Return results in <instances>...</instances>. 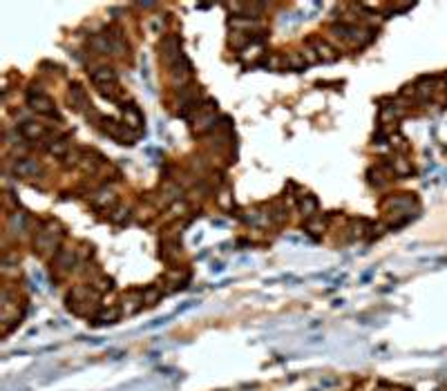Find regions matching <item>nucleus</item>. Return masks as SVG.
<instances>
[{"mask_svg": "<svg viewBox=\"0 0 447 391\" xmlns=\"http://www.w3.org/2000/svg\"><path fill=\"white\" fill-rule=\"evenodd\" d=\"M27 103L34 112L38 114H45V117H56V110H54V103L47 94H43L41 90H29L27 94Z\"/></svg>", "mask_w": 447, "mask_h": 391, "instance_id": "1", "label": "nucleus"}, {"mask_svg": "<svg viewBox=\"0 0 447 391\" xmlns=\"http://www.w3.org/2000/svg\"><path fill=\"white\" fill-rule=\"evenodd\" d=\"M14 172L18 177H38L43 175V165L36 159H16L14 161Z\"/></svg>", "mask_w": 447, "mask_h": 391, "instance_id": "2", "label": "nucleus"}, {"mask_svg": "<svg viewBox=\"0 0 447 391\" xmlns=\"http://www.w3.org/2000/svg\"><path fill=\"white\" fill-rule=\"evenodd\" d=\"M92 81H94L96 85H101V87H110V85H116V72L112 67H94L92 69Z\"/></svg>", "mask_w": 447, "mask_h": 391, "instance_id": "3", "label": "nucleus"}, {"mask_svg": "<svg viewBox=\"0 0 447 391\" xmlns=\"http://www.w3.org/2000/svg\"><path fill=\"white\" fill-rule=\"evenodd\" d=\"M123 117H126V125L130 127V130H139V127L143 125L141 112H139L134 105H123Z\"/></svg>", "mask_w": 447, "mask_h": 391, "instance_id": "4", "label": "nucleus"}, {"mask_svg": "<svg viewBox=\"0 0 447 391\" xmlns=\"http://www.w3.org/2000/svg\"><path fill=\"white\" fill-rule=\"evenodd\" d=\"M69 103L74 105V110H81L83 105H87V96H85L81 85H72L69 87Z\"/></svg>", "mask_w": 447, "mask_h": 391, "instance_id": "5", "label": "nucleus"}, {"mask_svg": "<svg viewBox=\"0 0 447 391\" xmlns=\"http://www.w3.org/2000/svg\"><path fill=\"white\" fill-rule=\"evenodd\" d=\"M21 132L25 134L27 139L36 141V139H41L43 134H45V130H43L38 123H34V121H25V123H21Z\"/></svg>", "mask_w": 447, "mask_h": 391, "instance_id": "6", "label": "nucleus"}, {"mask_svg": "<svg viewBox=\"0 0 447 391\" xmlns=\"http://www.w3.org/2000/svg\"><path fill=\"white\" fill-rule=\"evenodd\" d=\"M313 45H316V49H318V56H320L322 61H336L338 59V54H336V49L333 47H329L324 41H313Z\"/></svg>", "mask_w": 447, "mask_h": 391, "instance_id": "7", "label": "nucleus"}, {"mask_svg": "<svg viewBox=\"0 0 447 391\" xmlns=\"http://www.w3.org/2000/svg\"><path fill=\"white\" fill-rule=\"evenodd\" d=\"M47 150L52 154H56V157H63V154L67 152V141H65V139H56V141H54L52 139V143L47 145Z\"/></svg>", "mask_w": 447, "mask_h": 391, "instance_id": "8", "label": "nucleus"}, {"mask_svg": "<svg viewBox=\"0 0 447 391\" xmlns=\"http://www.w3.org/2000/svg\"><path fill=\"white\" fill-rule=\"evenodd\" d=\"M300 208H302V212H306V215H313L316 208H318V201L313 199L311 195H304V199L300 201Z\"/></svg>", "mask_w": 447, "mask_h": 391, "instance_id": "9", "label": "nucleus"}, {"mask_svg": "<svg viewBox=\"0 0 447 391\" xmlns=\"http://www.w3.org/2000/svg\"><path fill=\"white\" fill-rule=\"evenodd\" d=\"M101 197H92V201H94L96 206H112L114 204V195L112 192H99Z\"/></svg>", "mask_w": 447, "mask_h": 391, "instance_id": "10", "label": "nucleus"}, {"mask_svg": "<svg viewBox=\"0 0 447 391\" xmlns=\"http://www.w3.org/2000/svg\"><path fill=\"white\" fill-rule=\"evenodd\" d=\"M56 262L63 266V268H69V266H72V262H74V253H72V250H61V253H58V257H56Z\"/></svg>", "mask_w": 447, "mask_h": 391, "instance_id": "11", "label": "nucleus"}]
</instances>
